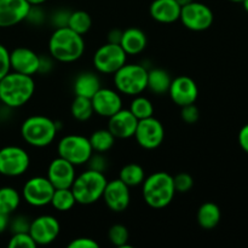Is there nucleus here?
<instances>
[{
	"label": "nucleus",
	"instance_id": "a878e982",
	"mask_svg": "<svg viewBox=\"0 0 248 248\" xmlns=\"http://www.w3.org/2000/svg\"><path fill=\"white\" fill-rule=\"evenodd\" d=\"M22 195L12 186L0 188V213L11 216L19 207Z\"/></svg>",
	"mask_w": 248,
	"mask_h": 248
},
{
	"label": "nucleus",
	"instance_id": "39448f33",
	"mask_svg": "<svg viewBox=\"0 0 248 248\" xmlns=\"http://www.w3.org/2000/svg\"><path fill=\"white\" fill-rule=\"evenodd\" d=\"M108 179L103 172L94 171L91 169H87L86 171L77 174L70 186L77 203L87 206L101 200Z\"/></svg>",
	"mask_w": 248,
	"mask_h": 248
},
{
	"label": "nucleus",
	"instance_id": "4468645a",
	"mask_svg": "<svg viewBox=\"0 0 248 248\" xmlns=\"http://www.w3.org/2000/svg\"><path fill=\"white\" fill-rule=\"evenodd\" d=\"M102 199L107 207L115 213H121L127 210L131 202L130 186H126L121 179L116 178L107 182Z\"/></svg>",
	"mask_w": 248,
	"mask_h": 248
},
{
	"label": "nucleus",
	"instance_id": "79ce46f5",
	"mask_svg": "<svg viewBox=\"0 0 248 248\" xmlns=\"http://www.w3.org/2000/svg\"><path fill=\"white\" fill-rule=\"evenodd\" d=\"M70 12L64 11V10H58L51 17V22L55 26V28H60V27H67L68 18H69Z\"/></svg>",
	"mask_w": 248,
	"mask_h": 248
},
{
	"label": "nucleus",
	"instance_id": "a19ab883",
	"mask_svg": "<svg viewBox=\"0 0 248 248\" xmlns=\"http://www.w3.org/2000/svg\"><path fill=\"white\" fill-rule=\"evenodd\" d=\"M44 19H45V16H44L43 11H41L40 5H31L26 21H29L33 24H40L43 23Z\"/></svg>",
	"mask_w": 248,
	"mask_h": 248
},
{
	"label": "nucleus",
	"instance_id": "f3484780",
	"mask_svg": "<svg viewBox=\"0 0 248 248\" xmlns=\"http://www.w3.org/2000/svg\"><path fill=\"white\" fill-rule=\"evenodd\" d=\"M10 65L12 72L34 77L39 73L40 56L29 47H16L10 51Z\"/></svg>",
	"mask_w": 248,
	"mask_h": 248
},
{
	"label": "nucleus",
	"instance_id": "49530a36",
	"mask_svg": "<svg viewBox=\"0 0 248 248\" xmlns=\"http://www.w3.org/2000/svg\"><path fill=\"white\" fill-rule=\"evenodd\" d=\"M9 224H10V216L4 215V213H0V234H2V232L9 228Z\"/></svg>",
	"mask_w": 248,
	"mask_h": 248
},
{
	"label": "nucleus",
	"instance_id": "c756f323",
	"mask_svg": "<svg viewBox=\"0 0 248 248\" xmlns=\"http://www.w3.org/2000/svg\"><path fill=\"white\" fill-rule=\"evenodd\" d=\"M70 114L75 120L80 121V123L90 120L94 114L91 99L86 98V97L75 96L72 102V106H70Z\"/></svg>",
	"mask_w": 248,
	"mask_h": 248
},
{
	"label": "nucleus",
	"instance_id": "72a5a7b5",
	"mask_svg": "<svg viewBox=\"0 0 248 248\" xmlns=\"http://www.w3.org/2000/svg\"><path fill=\"white\" fill-rule=\"evenodd\" d=\"M9 248H35L36 244L31 239V234L27 232H14L7 244Z\"/></svg>",
	"mask_w": 248,
	"mask_h": 248
},
{
	"label": "nucleus",
	"instance_id": "8fccbe9b",
	"mask_svg": "<svg viewBox=\"0 0 248 248\" xmlns=\"http://www.w3.org/2000/svg\"><path fill=\"white\" fill-rule=\"evenodd\" d=\"M242 5H244L245 11H246L248 14V0H244V1H242Z\"/></svg>",
	"mask_w": 248,
	"mask_h": 248
},
{
	"label": "nucleus",
	"instance_id": "dca6fc26",
	"mask_svg": "<svg viewBox=\"0 0 248 248\" xmlns=\"http://www.w3.org/2000/svg\"><path fill=\"white\" fill-rule=\"evenodd\" d=\"M93 111L102 118L109 119L123 109L121 93L109 87H101L91 98Z\"/></svg>",
	"mask_w": 248,
	"mask_h": 248
},
{
	"label": "nucleus",
	"instance_id": "9b49d317",
	"mask_svg": "<svg viewBox=\"0 0 248 248\" xmlns=\"http://www.w3.org/2000/svg\"><path fill=\"white\" fill-rule=\"evenodd\" d=\"M55 188L47 177L35 176L29 178L22 188V199L33 207L50 205Z\"/></svg>",
	"mask_w": 248,
	"mask_h": 248
},
{
	"label": "nucleus",
	"instance_id": "37998d69",
	"mask_svg": "<svg viewBox=\"0 0 248 248\" xmlns=\"http://www.w3.org/2000/svg\"><path fill=\"white\" fill-rule=\"evenodd\" d=\"M239 144L241 149L248 154V124L244 126L239 132Z\"/></svg>",
	"mask_w": 248,
	"mask_h": 248
},
{
	"label": "nucleus",
	"instance_id": "9d476101",
	"mask_svg": "<svg viewBox=\"0 0 248 248\" xmlns=\"http://www.w3.org/2000/svg\"><path fill=\"white\" fill-rule=\"evenodd\" d=\"M213 11L206 4L198 1L189 2L182 6L179 21L189 31H203L210 28L213 23Z\"/></svg>",
	"mask_w": 248,
	"mask_h": 248
},
{
	"label": "nucleus",
	"instance_id": "58836bf2",
	"mask_svg": "<svg viewBox=\"0 0 248 248\" xmlns=\"http://www.w3.org/2000/svg\"><path fill=\"white\" fill-rule=\"evenodd\" d=\"M29 225H31V222L28 218L23 216H17L16 218L10 220L9 227L11 228L12 232H27L29 230Z\"/></svg>",
	"mask_w": 248,
	"mask_h": 248
},
{
	"label": "nucleus",
	"instance_id": "ea45409f",
	"mask_svg": "<svg viewBox=\"0 0 248 248\" xmlns=\"http://www.w3.org/2000/svg\"><path fill=\"white\" fill-rule=\"evenodd\" d=\"M69 248H98V242L94 241L91 237H78V239H73L72 241L68 244Z\"/></svg>",
	"mask_w": 248,
	"mask_h": 248
},
{
	"label": "nucleus",
	"instance_id": "aec40b11",
	"mask_svg": "<svg viewBox=\"0 0 248 248\" xmlns=\"http://www.w3.org/2000/svg\"><path fill=\"white\" fill-rule=\"evenodd\" d=\"M138 119L130 109H120L118 113L108 119V130L116 140H128L133 137L137 128Z\"/></svg>",
	"mask_w": 248,
	"mask_h": 248
},
{
	"label": "nucleus",
	"instance_id": "20e7f679",
	"mask_svg": "<svg viewBox=\"0 0 248 248\" xmlns=\"http://www.w3.org/2000/svg\"><path fill=\"white\" fill-rule=\"evenodd\" d=\"M58 123L45 115H31L21 125V136L27 144L45 148L52 144L57 136Z\"/></svg>",
	"mask_w": 248,
	"mask_h": 248
},
{
	"label": "nucleus",
	"instance_id": "0eeeda50",
	"mask_svg": "<svg viewBox=\"0 0 248 248\" xmlns=\"http://www.w3.org/2000/svg\"><path fill=\"white\" fill-rule=\"evenodd\" d=\"M58 156L63 157L77 166L86 165L91 157L92 150L90 140L81 135H67L57 144Z\"/></svg>",
	"mask_w": 248,
	"mask_h": 248
},
{
	"label": "nucleus",
	"instance_id": "de8ad7c7",
	"mask_svg": "<svg viewBox=\"0 0 248 248\" xmlns=\"http://www.w3.org/2000/svg\"><path fill=\"white\" fill-rule=\"evenodd\" d=\"M31 5H43L46 0H27Z\"/></svg>",
	"mask_w": 248,
	"mask_h": 248
},
{
	"label": "nucleus",
	"instance_id": "3c124183",
	"mask_svg": "<svg viewBox=\"0 0 248 248\" xmlns=\"http://www.w3.org/2000/svg\"><path fill=\"white\" fill-rule=\"evenodd\" d=\"M229 1H232V2H242L244 0H229Z\"/></svg>",
	"mask_w": 248,
	"mask_h": 248
},
{
	"label": "nucleus",
	"instance_id": "473e14b6",
	"mask_svg": "<svg viewBox=\"0 0 248 248\" xmlns=\"http://www.w3.org/2000/svg\"><path fill=\"white\" fill-rule=\"evenodd\" d=\"M108 239L111 242V245L119 248H130L128 245V239L130 234L125 225L123 224H114L111 225L108 232Z\"/></svg>",
	"mask_w": 248,
	"mask_h": 248
},
{
	"label": "nucleus",
	"instance_id": "e433bc0d",
	"mask_svg": "<svg viewBox=\"0 0 248 248\" xmlns=\"http://www.w3.org/2000/svg\"><path fill=\"white\" fill-rule=\"evenodd\" d=\"M86 165L89 166V169L94 170V171H98V172H103L104 173L107 167H108V161H107V159L104 157V155L102 154V153L93 152Z\"/></svg>",
	"mask_w": 248,
	"mask_h": 248
},
{
	"label": "nucleus",
	"instance_id": "f03ea898",
	"mask_svg": "<svg viewBox=\"0 0 248 248\" xmlns=\"http://www.w3.org/2000/svg\"><path fill=\"white\" fill-rule=\"evenodd\" d=\"M35 92L33 77L10 72L0 80V102L9 108H19L31 101Z\"/></svg>",
	"mask_w": 248,
	"mask_h": 248
},
{
	"label": "nucleus",
	"instance_id": "a18cd8bd",
	"mask_svg": "<svg viewBox=\"0 0 248 248\" xmlns=\"http://www.w3.org/2000/svg\"><path fill=\"white\" fill-rule=\"evenodd\" d=\"M121 36H123V31H120V29H111L108 33V43L119 44L120 45Z\"/></svg>",
	"mask_w": 248,
	"mask_h": 248
},
{
	"label": "nucleus",
	"instance_id": "2eb2a0df",
	"mask_svg": "<svg viewBox=\"0 0 248 248\" xmlns=\"http://www.w3.org/2000/svg\"><path fill=\"white\" fill-rule=\"evenodd\" d=\"M167 93L176 106L184 107L195 103L199 97V87L190 77L181 75L172 79Z\"/></svg>",
	"mask_w": 248,
	"mask_h": 248
},
{
	"label": "nucleus",
	"instance_id": "4be33fe9",
	"mask_svg": "<svg viewBox=\"0 0 248 248\" xmlns=\"http://www.w3.org/2000/svg\"><path fill=\"white\" fill-rule=\"evenodd\" d=\"M148 45V39L144 31L136 27L123 31L120 46L124 48L127 56H137L145 50Z\"/></svg>",
	"mask_w": 248,
	"mask_h": 248
},
{
	"label": "nucleus",
	"instance_id": "f257e3e1",
	"mask_svg": "<svg viewBox=\"0 0 248 248\" xmlns=\"http://www.w3.org/2000/svg\"><path fill=\"white\" fill-rule=\"evenodd\" d=\"M84 35H80L69 27L55 28L48 39V53L61 63L77 62L85 52Z\"/></svg>",
	"mask_w": 248,
	"mask_h": 248
},
{
	"label": "nucleus",
	"instance_id": "09e8293b",
	"mask_svg": "<svg viewBox=\"0 0 248 248\" xmlns=\"http://www.w3.org/2000/svg\"><path fill=\"white\" fill-rule=\"evenodd\" d=\"M177 2H178V5L179 6H186V5H188L189 2H191V1H194V0H176Z\"/></svg>",
	"mask_w": 248,
	"mask_h": 248
},
{
	"label": "nucleus",
	"instance_id": "2f4dec72",
	"mask_svg": "<svg viewBox=\"0 0 248 248\" xmlns=\"http://www.w3.org/2000/svg\"><path fill=\"white\" fill-rule=\"evenodd\" d=\"M130 111L138 119V120H143V119L150 118L154 116V106L150 102L149 98L138 94V96L133 97V99L130 103Z\"/></svg>",
	"mask_w": 248,
	"mask_h": 248
},
{
	"label": "nucleus",
	"instance_id": "ddd939ff",
	"mask_svg": "<svg viewBox=\"0 0 248 248\" xmlns=\"http://www.w3.org/2000/svg\"><path fill=\"white\" fill-rule=\"evenodd\" d=\"M61 232V224L56 217L43 215L34 218L29 225L28 232L36 246H46L55 241Z\"/></svg>",
	"mask_w": 248,
	"mask_h": 248
},
{
	"label": "nucleus",
	"instance_id": "a211bd4d",
	"mask_svg": "<svg viewBox=\"0 0 248 248\" xmlns=\"http://www.w3.org/2000/svg\"><path fill=\"white\" fill-rule=\"evenodd\" d=\"M31 6L27 0H0V28H11L26 21Z\"/></svg>",
	"mask_w": 248,
	"mask_h": 248
},
{
	"label": "nucleus",
	"instance_id": "6ab92c4d",
	"mask_svg": "<svg viewBox=\"0 0 248 248\" xmlns=\"http://www.w3.org/2000/svg\"><path fill=\"white\" fill-rule=\"evenodd\" d=\"M46 177L55 189L70 188L77 177L75 166L63 157L57 156L50 162Z\"/></svg>",
	"mask_w": 248,
	"mask_h": 248
},
{
	"label": "nucleus",
	"instance_id": "7ed1b4c3",
	"mask_svg": "<svg viewBox=\"0 0 248 248\" xmlns=\"http://www.w3.org/2000/svg\"><path fill=\"white\" fill-rule=\"evenodd\" d=\"M142 195L145 203L154 210L167 207L176 195L173 176L167 172L157 171L145 177L142 183Z\"/></svg>",
	"mask_w": 248,
	"mask_h": 248
},
{
	"label": "nucleus",
	"instance_id": "393cba45",
	"mask_svg": "<svg viewBox=\"0 0 248 248\" xmlns=\"http://www.w3.org/2000/svg\"><path fill=\"white\" fill-rule=\"evenodd\" d=\"M172 78L167 70L162 68H153L148 70L147 90L154 94H165L169 92Z\"/></svg>",
	"mask_w": 248,
	"mask_h": 248
},
{
	"label": "nucleus",
	"instance_id": "7c9ffc66",
	"mask_svg": "<svg viewBox=\"0 0 248 248\" xmlns=\"http://www.w3.org/2000/svg\"><path fill=\"white\" fill-rule=\"evenodd\" d=\"M67 27L77 31L80 35H85L92 27V18L86 11L77 10V11L70 12L69 18H68Z\"/></svg>",
	"mask_w": 248,
	"mask_h": 248
},
{
	"label": "nucleus",
	"instance_id": "cd10ccee",
	"mask_svg": "<svg viewBox=\"0 0 248 248\" xmlns=\"http://www.w3.org/2000/svg\"><path fill=\"white\" fill-rule=\"evenodd\" d=\"M119 179L124 182L127 186H142L145 179V172L140 165L131 162L125 165L119 172Z\"/></svg>",
	"mask_w": 248,
	"mask_h": 248
},
{
	"label": "nucleus",
	"instance_id": "bb28decb",
	"mask_svg": "<svg viewBox=\"0 0 248 248\" xmlns=\"http://www.w3.org/2000/svg\"><path fill=\"white\" fill-rule=\"evenodd\" d=\"M89 140L90 143H91L92 150L94 153L106 154L107 152H109L114 147L116 138L111 135V132L108 128H99V130L94 131L90 136Z\"/></svg>",
	"mask_w": 248,
	"mask_h": 248
},
{
	"label": "nucleus",
	"instance_id": "c85d7f7f",
	"mask_svg": "<svg viewBox=\"0 0 248 248\" xmlns=\"http://www.w3.org/2000/svg\"><path fill=\"white\" fill-rule=\"evenodd\" d=\"M75 203H77V200H75L72 189L64 188L55 189L50 205L58 212H68L74 207Z\"/></svg>",
	"mask_w": 248,
	"mask_h": 248
},
{
	"label": "nucleus",
	"instance_id": "5701e85b",
	"mask_svg": "<svg viewBox=\"0 0 248 248\" xmlns=\"http://www.w3.org/2000/svg\"><path fill=\"white\" fill-rule=\"evenodd\" d=\"M101 89V80L93 72H82L75 78L73 91L75 96L86 97L91 99L93 94Z\"/></svg>",
	"mask_w": 248,
	"mask_h": 248
},
{
	"label": "nucleus",
	"instance_id": "6e6552de",
	"mask_svg": "<svg viewBox=\"0 0 248 248\" xmlns=\"http://www.w3.org/2000/svg\"><path fill=\"white\" fill-rule=\"evenodd\" d=\"M126 62L127 55L119 44H104L93 55V67L101 74H114Z\"/></svg>",
	"mask_w": 248,
	"mask_h": 248
},
{
	"label": "nucleus",
	"instance_id": "1a4fd4ad",
	"mask_svg": "<svg viewBox=\"0 0 248 248\" xmlns=\"http://www.w3.org/2000/svg\"><path fill=\"white\" fill-rule=\"evenodd\" d=\"M31 165L28 153L17 145H6L0 149V174L19 177L26 173Z\"/></svg>",
	"mask_w": 248,
	"mask_h": 248
},
{
	"label": "nucleus",
	"instance_id": "c9c22d12",
	"mask_svg": "<svg viewBox=\"0 0 248 248\" xmlns=\"http://www.w3.org/2000/svg\"><path fill=\"white\" fill-rule=\"evenodd\" d=\"M181 116L184 123L189 124V125H193V124L198 123L199 119H200V110L195 106V103L188 104V106L181 107Z\"/></svg>",
	"mask_w": 248,
	"mask_h": 248
},
{
	"label": "nucleus",
	"instance_id": "c03bdc74",
	"mask_svg": "<svg viewBox=\"0 0 248 248\" xmlns=\"http://www.w3.org/2000/svg\"><path fill=\"white\" fill-rule=\"evenodd\" d=\"M52 61L53 60L52 57H41L40 56V67H39V73L38 74H40V73H48L51 69H52Z\"/></svg>",
	"mask_w": 248,
	"mask_h": 248
},
{
	"label": "nucleus",
	"instance_id": "f8f14e48",
	"mask_svg": "<svg viewBox=\"0 0 248 248\" xmlns=\"http://www.w3.org/2000/svg\"><path fill=\"white\" fill-rule=\"evenodd\" d=\"M133 137L140 148L145 150H154L164 142L165 127L159 119L150 116L143 120H138Z\"/></svg>",
	"mask_w": 248,
	"mask_h": 248
},
{
	"label": "nucleus",
	"instance_id": "423d86ee",
	"mask_svg": "<svg viewBox=\"0 0 248 248\" xmlns=\"http://www.w3.org/2000/svg\"><path fill=\"white\" fill-rule=\"evenodd\" d=\"M113 75L115 90L119 93L135 97L147 90L148 69L143 64L126 62Z\"/></svg>",
	"mask_w": 248,
	"mask_h": 248
},
{
	"label": "nucleus",
	"instance_id": "b1692460",
	"mask_svg": "<svg viewBox=\"0 0 248 248\" xmlns=\"http://www.w3.org/2000/svg\"><path fill=\"white\" fill-rule=\"evenodd\" d=\"M222 212L217 203L205 202L199 207L196 213V220L198 224L205 230H212L219 224Z\"/></svg>",
	"mask_w": 248,
	"mask_h": 248
},
{
	"label": "nucleus",
	"instance_id": "f704fd0d",
	"mask_svg": "<svg viewBox=\"0 0 248 248\" xmlns=\"http://www.w3.org/2000/svg\"><path fill=\"white\" fill-rule=\"evenodd\" d=\"M173 186L176 189V193H189L194 186V179L191 174L182 172V173L176 174L173 177Z\"/></svg>",
	"mask_w": 248,
	"mask_h": 248
},
{
	"label": "nucleus",
	"instance_id": "412c9836",
	"mask_svg": "<svg viewBox=\"0 0 248 248\" xmlns=\"http://www.w3.org/2000/svg\"><path fill=\"white\" fill-rule=\"evenodd\" d=\"M181 9L176 0H154L150 4L149 14L159 23L170 24L178 21Z\"/></svg>",
	"mask_w": 248,
	"mask_h": 248
},
{
	"label": "nucleus",
	"instance_id": "4c0bfd02",
	"mask_svg": "<svg viewBox=\"0 0 248 248\" xmlns=\"http://www.w3.org/2000/svg\"><path fill=\"white\" fill-rule=\"evenodd\" d=\"M11 72V65H10V51L2 44H0V80Z\"/></svg>",
	"mask_w": 248,
	"mask_h": 248
}]
</instances>
